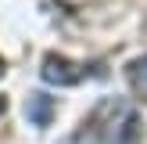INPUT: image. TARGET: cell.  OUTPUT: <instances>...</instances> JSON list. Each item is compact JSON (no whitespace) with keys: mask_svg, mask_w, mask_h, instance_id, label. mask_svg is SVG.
I'll use <instances>...</instances> for the list:
<instances>
[{"mask_svg":"<svg viewBox=\"0 0 147 144\" xmlns=\"http://www.w3.org/2000/svg\"><path fill=\"white\" fill-rule=\"evenodd\" d=\"M40 76L47 79V83H54V86H76L86 72H83V65L68 61V58H61V54H47V58H43Z\"/></svg>","mask_w":147,"mask_h":144,"instance_id":"1","label":"cell"},{"mask_svg":"<svg viewBox=\"0 0 147 144\" xmlns=\"http://www.w3.org/2000/svg\"><path fill=\"white\" fill-rule=\"evenodd\" d=\"M25 115L32 119V126H50V119H54V97H47V94H29Z\"/></svg>","mask_w":147,"mask_h":144,"instance_id":"2","label":"cell"},{"mask_svg":"<svg viewBox=\"0 0 147 144\" xmlns=\"http://www.w3.org/2000/svg\"><path fill=\"white\" fill-rule=\"evenodd\" d=\"M129 76H133V86H136V94H144V97H147V54L140 58V61H133Z\"/></svg>","mask_w":147,"mask_h":144,"instance_id":"3","label":"cell"},{"mask_svg":"<svg viewBox=\"0 0 147 144\" xmlns=\"http://www.w3.org/2000/svg\"><path fill=\"white\" fill-rule=\"evenodd\" d=\"M0 76H4V58H0Z\"/></svg>","mask_w":147,"mask_h":144,"instance_id":"4","label":"cell"}]
</instances>
